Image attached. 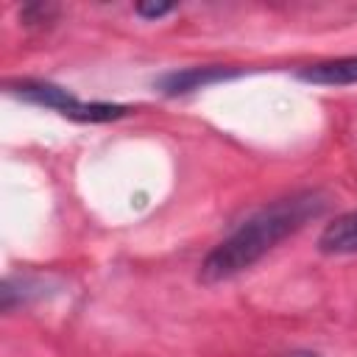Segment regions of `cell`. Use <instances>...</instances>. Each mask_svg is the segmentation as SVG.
Here are the masks:
<instances>
[{
  "mask_svg": "<svg viewBox=\"0 0 357 357\" xmlns=\"http://www.w3.org/2000/svg\"><path fill=\"white\" fill-rule=\"evenodd\" d=\"M8 86H11L14 95H20L31 103L56 109L59 114H64L70 120H81V123H106V120H117V117L128 114V106L86 103V100H78L75 95H70L67 89H61L56 84H45V81H17V84H8Z\"/></svg>",
  "mask_w": 357,
  "mask_h": 357,
  "instance_id": "obj_2",
  "label": "cell"
},
{
  "mask_svg": "<svg viewBox=\"0 0 357 357\" xmlns=\"http://www.w3.org/2000/svg\"><path fill=\"white\" fill-rule=\"evenodd\" d=\"M234 75L231 70H223V67H192V70H184V73H170L159 81V86L170 95L176 92H190V89H198L204 84H212V81H220V78H229Z\"/></svg>",
  "mask_w": 357,
  "mask_h": 357,
  "instance_id": "obj_5",
  "label": "cell"
},
{
  "mask_svg": "<svg viewBox=\"0 0 357 357\" xmlns=\"http://www.w3.org/2000/svg\"><path fill=\"white\" fill-rule=\"evenodd\" d=\"M139 17H148V20H156V17H165V14H170L173 11V6H167V3H137V8H134Z\"/></svg>",
  "mask_w": 357,
  "mask_h": 357,
  "instance_id": "obj_6",
  "label": "cell"
},
{
  "mask_svg": "<svg viewBox=\"0 0 357 357\" xmlns=\"http://www.w3.org/2000/svg\"><path fill=\"white\" fill-rule=\"evenodd\" d=\"M324 254H357V212L335 218L318 237Z\"/></svg>",
  "mask_w": 357,
  "mask_h": 357,
  "instance_id": "obj_3",
  "label": "cell"
},
{
  "mask_svg": "<svg viewBox=\"0 0 357 357\" xmlns=\"http://www.w3.org/2000/svg\"><path fill=\"white\" fill-rule=\"evenodd\" d=\"M324 209H326V198L315 190H304L290 198H279L271 206H262L257 215H251L240 229H234L223 243H218L206 254L201 265V282L206 284L223 282L251 268L259 257H265L284 237L304 229Z\"/></svg>",
  "mask_w": 357,
  "mask_h": 357,
  "instance_id": "obj_1",
  "label": "cell"
},
{
  "mask_svg": "<svg viewBox=\"0 0 357 357\" xmlns=\"http://www.w3.org/2000/svg\"><path fill=\"white\" fill-rule=\"evenodd\" d=\"M304 81L312 84H357V56L354 59H335V61H321V64H310L307 70H301Z\"/></svg>",
  "mask_w": 357,
  "mask_h": 357,
  "instance_id": "obj_4",
  "label": "cell"
}]
</instances>
